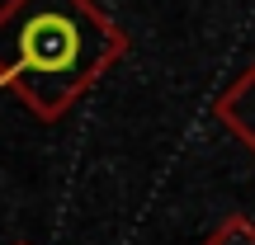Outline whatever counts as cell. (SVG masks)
<instances>
[{
	"mask_svg": "<svg viewBox=\"0 0 255 245\" xmlns=\"http://www.w3.org/2000/svg\"><path fill=\"white\" fill-rule=\"evenodd\" d=\"M128 57V33L95 0H0V90L38 123H62Z\"/></svg>",
	"mask_w": 255,
	"mask_h": 245,
	"instance_id": "1",
	"label": "cell"
},
{
	"mask_svg": "<svg viewBox=\"0 0 255 245\" xmlns=\"http://www.w3.org/2000/svg\"><path fill=\"white\" fill-rule=\"evenodd\" d=\"M213 113H218V123L255 156V62L213 99Z\"/></svg>",
	"mask_w": 255,
	"mask_h": 245,
	"instance_id": "2",
	"label": "cell"
},
{
	"mask_svg": "<svg viewBox=\"0 0 255 245\" xmlns=\"http://www.w3.org/2000/svg\"><path fill=\"white\" fill-rule=\"evenodd\" d=\"M14 245H28V241H14Z\"/></svg>",
	"mask_w": 255,
	"mask_h": 245,
	"instance_id": "4",
	"label": "cell"
},
{
	"mask_svg": "<svg viewBox=\"0 0 255 245\" xmlns=\"http://www.w3.org/2000/svg\"><path fill=\"white\" fill-rule=\"evenodd\" d=\"M203 245H255V222L241 217V212H232L227 222H218V227L208 231Z\"/></svg>",
	"mask_w": 255,
	"mask_h": 245,
	"instance_id": "3",
	"label": "cell"
}]
</instances>
